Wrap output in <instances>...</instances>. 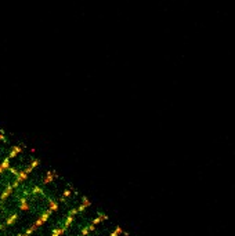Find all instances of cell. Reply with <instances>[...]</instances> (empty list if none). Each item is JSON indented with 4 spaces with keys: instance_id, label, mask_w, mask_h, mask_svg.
<instances>
[{
    "instance_id": "8",
    "label": "cell",
    "mask_w": 235,
    "mask_h": 236,
    "mask_svg": "<svg viewBox=\"0 0 235 236\" xmlns=\"http://www.w3.org/2000/svg\"><path fill=\"white\" fill-rule=\"evenodd\" d=\"M72 221H74V216H68V218L65 220V224H64V227L65 228H68L71 224H72Z\"/></svg>"
},
{
    "instance_id": "5",
    "label": "cell",
    "mask_w": 235,
    "mask_h": 236,
    "mask_svg": "<svg viewBox=\"0 0 235 236\" xmlns=\"http://www.w3.org/2000/svg\"><path fill=\"white\" fill-rule=\"evenodd\" d=\"M20 208H21V210H24V211H26V210H29V206H28V203H26V199H25V198H22V199H21Z\"/></svg>"
},
{
    "instance_id": "10",
    "label": "cell",
    "mask_w": 235,
    "mask_h": 236,
    "mask_svg": "<svg viewBox=\"0 0 235 236\" xmlns=\"http://www.w3.org/2000/svg\"><path fill=\"white\" fill-rule=\"evenodd\" d=\"M103 220H104V214H100V216H98L96 220H93V225H97V224H100Z\"/></svg>"
},
{
    "instance_id": "2",
    "label": "cell",
    "mask_w": 235,
    "mask_h": 236,
    "mask_svg": "<svg viewBox=\"0 0 235 236\" xmlns=\"http://www.w3.org/2000/svg\"><path fill=\"white\" fill-rule=\"evenodd\" d=\"M10 167V158L7 156V158H4V160H3V163L0 164V174L4 173V170H7Z\"/></svg>"
},
{
    "instance_id": "12",
    "label": "cell",
    "mask_w": 235,
    "mask_h": 236,
    "mask_svg": "<svg viewBox=\"0 0 235 236\" xmlns=\"http://www.w3.org/2000/svg\"><path fill=\"white\" fill-rule=\"evenodd\" d=\"M32 192H33V193H43V189L39 188V187H33Z\"/></svg>"
},
{
    "instance_id": "17",
    "label": "cell",
    "mask_w": 235,
    "mask_h": 236,
    "mask_svg": "<svg viewBox=\"0 0 235 236\" xmlns=\"http://www.w3.org/2000/svg\"><path fill=\"white\" fill-rule=\"evenodd\" d=\"M1 228H3V225H0V229H1Z\"/></svg>"
},
{
    "instance_id": "13",
    "label": "cell",
    "mask_w": 235,
    "mask_h": 236,
    "mask_svg": "<svg viewBox=\"0 0 235 236\" xmlns=\"http://www.w3.org/2000/svg\"><path fill=\"white\" fill-rule=\"evenodd\" d=\"M82 200H83V204L86 206V207H88V206L91 204V203H90V202L87 200V198H86V196H83V199H82Z\"/></svg>"
},
{
    "instance_id": "1",
    "label": "cell",
    "mask_w": 235,
    "mask_h": 236,
    "mask_svg": "<svg viewBox=\"0 0 235 236\" xmlns=\"http://www.w3.org/2000/svg\"><path fill=\"white\" fill-rule=\"evenodd\" d=\"M11 193H13V187H11V185H7V188H6L4 191L1 192V196H0V202H4V200L8 198V196H10Z\"/></svg>"
},
{
    "instance_id": "16",
    "label": "cell",
    "mask_w": 235,
    "mask_h": 236,
    "mask_svg": "<svg viewBox=\"0 0 235 236\" xmlns=\"http://www.w3.org/2000/svg\"><path fill=\"white\" fill-rule=\"evenodd\" d=\"M76 208H78V213H82L84 208H86V206H84V204H82V206H79V207H76Z\"/></svg>"
},
{
    "instance_id": "11",
    "label": "cell",
    "mask_w": 235,
    "mask_h": 236,
    "mask_svg": "<svg viewBox=\"0 0 235 236\" xmlns=\"http://www.w3.org/2000/svg\"><path fill=\"white\" fill-rule=\"evenodd\" d=\"M36 229H38V228L35 227V225H32V227H30L29 229H28V231H26V233H25V235H26V236H29L30 233H32V232H35V231H36Z\"/></svg>"
},
{
    "instance_id": "15",
    "label": "cell",
    "mask_w": 235,
    "mask_h": 236,
    "mask_svg": "<svg viewBox=\"0 0 235 236\" xmlns=\"http://www.w3.org/2000/svg\"><path fill=\"white\" fill-rule=\"evenodd\" d=\"M75 214H78V208H72V210L68 213V216H75Z\"/></svg>"
},
{
    "instance_id": "9",
    "label": "cell",
    "mask_w": 235,
    "mask_h": 236,
    "mask_svg": "<svg viewBox=\"0 0 235 236\" xmlns=\"http://www.w3.org/2000/svg\"><path fill=\"white\" fill-rule=\"evenodd\" d=\"M122 232H123V231H122V228H120V227H116V229H115V231H113L109 236H119L120 233H122Z\"/></svg>"
},
{
    "instance_id": "6",
    "label": "cell",
    "mask_w": 235,
    "mask_h": 236,
    "mask_svg": "<svg viewBox=\"0 0 235 236\" xmlns=\"http://www.w3.org/2000/svg\"><path fill=\"white\" fill-rule=\"evenodd\" d=\"M49 210H51V211H55V210H58V203L57 202H54V200H50V207Z\"/></svg>"
},
{
    "instance_id": "7",
    "label": "cell",
    "mask_w": 235,
    "mask_h": 236,
    "mask_svg": "<svg viewBox=\"0 0 235 236\" xmlns=\"http://www.w3.org/2000/svg\"><path fill=\"white\" fill-rule=\"evenodd\" d=\"M65 231H67V228H65V227L61 228V229H54V231H53V235H51V236H61Z\"/></svg>"
},
{
    "instance_id": "4",
    "label": "cell",
    "mask_w": 235,
    "mask_h": 236,
    "mask_svg": "<svg viewBox=\"0 0 235 236\" xmlns=\"http://www.w3.org/2000/svg\"><path fill=\"white\" fill-rule=\"evenodd\" d=\"M17 220H18V214L15 213V214H13L11 217H8V220L6 221V225H11V224H14Z\"/></svg>"
},
{
    "instance_id": "3",
    "label": "cell",
    "mask_w": 235,
    "mask_h": 236,
    "mask_svg": "<svg viewBox=\"0 0 235 236\" xmlns=\"http://www.w3.org/2000/svg\"><path fill=\"white\" fill-rule=\"evenodd\" d=\"M55 177H57V174H54L53 171H47V177H46V178L43 179V184H46V185H47V184L53 182Z\"/></svg>"
},
{
    "instance_id": "14",
    "label": "cell",
    "mask_w": 235,
    "mask_h": 236,
    "mask_svg": "<svg viewBox=\"0 0 235 236\" xmlns=\"http://www.w3.org/2000/svg\"><path fill=\"white\" fill-rule=\"evenodd\" d=\"M71 193H72V192H71L69 189H65V191H64V198H69V196H71Z\"/></svg>"
}]
</instances>
